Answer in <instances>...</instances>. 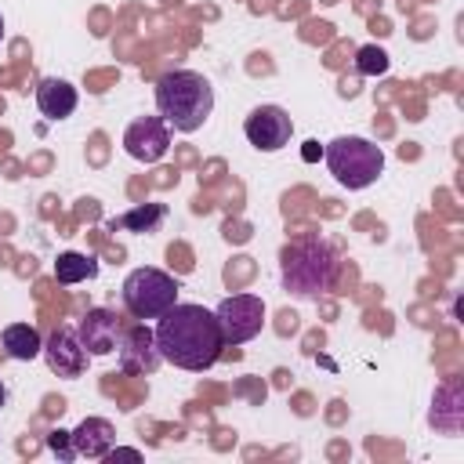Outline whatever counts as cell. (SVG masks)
<instances>
[{"mask_svg": "<svg viewBox=\"0 0 464 464\" xmlns=\"http://www.w3.org/2000/svg\"><path fill=\"white\" fill-rule=\"evenodd\" d=\"M319 152H323V149H319V141H308V145H304V160H308V163H312V160H319Z\"/></svg>", "mask_w": 464, "mask_h": 464, "instance_id": "cell-19", "label": "cell"}, {"mask_svg": "<svg viewBox=\"0 0 464 464\" xmlns=\"http://www.w3.org/2000/svg\"><path fill=\"white\" fill-rule=\"evenodd\" d=\"M0 344H4V352H7L11 359H22V362H29V359H36V355L44 352V341H40V334H36L29 323H11V326H4Z\"/></svg>", "mask_w": 464, "mask_h": 464, "instance_id": "cell-14", "label": "cell"}, {"mask_svg": "<svg viewBox=\"0 0 464 464\" xmlns=\"http://www.w3.org/2000/svg\"><path fill=\"white\" fill-rule=\"evenodd\" d=\"M44 359H47L51 373H58V377H80L83 366H87V348L80 344L76 330L62 326V330H54L44 341Z\"/></svg>", "mask_w": 464, "mask_h": 464, "instance_id": "cell-11", "label": "cell"}, {"mask_svg": "<svg viewBox=\"0 0 464 464\" xmlns=\"http://www.w3.org/2000/svg\"><path fill=\"white\" fill-rule=\"evenodd\" d=\"M47 446H51V453H58L62 460H72V457H76V453H72V442H69V431H62V428L47 435Z\"/></svg>", "mask_w": 464, "mask_h": 464, "instance_id": "cell-18", "label": "cell"}, {"mask_svg": "<svg viewBox=\"0 0 464 464\" xmlns=\"http://www.w3.org/2000/svg\"><path fill=\"white\" fill-rule=\"evenodd\" d=\"M214 315H218L225 344H243V341L261 334V326H265V301L257 294H232V297H225L218 304Z\"/></svg>", "mask_w": 464, "mask_h": 464, "instance_id": "cell-6", "label": "cell"}, {"mask_svg": "<svg viewBox=\"0 0 464 464\" xmlns=\"http://www.w3.org/2000/svg\"><path fill=\"white\" fill-rule=\"evenodd\" d=\"M323 156H326L330 174H334L337 185H344V188H366V185H373V181L381 178V170H384V152H381V145H373L370 138H359V134H341V138H334V141L323 149Z\"/></svg>", "mask_w": 464, "mask_h": 464, "instance_id": "cell-4", "label": "cell"}, {"mask_svg": "<svg viewBox=\"0 0 464 464\" xmlns=\"http://www.w3.org/2000/svg\"><path fill=\"white\" fill-rule=\"evenodd\" d=\"M123 149L127 156H134L138 163H156L167 156L170 149V130L163 123V116H141L123 130Z\"/></svg>", "mask_w": 464, "mask_h": 464, "instance_id": "cell-8", "label": "cell"}, {"mask_svg": "<svg viewBox=\"0 0 464 464\" xmlns=\"http://www.w3.org/2000/svg\"><path fill=\"white\" fill-rule=\"evenodd\" d=\"M98 276V261L91 254H80V250H65L58 254L54 261V279L72 286V283H83V279H94Z\"/></svg>", "mask_w": 464, "mask_h": 464, "instance_id": "cell-15", "label": "cell"}, {"mask_svg": "<svg viewBox=\"0 0 464 464\" xmlns=\"http://www.w3.org/2000/svg\"><path fill=\"white\" fill-rule=\"evenodd\" d=\"M76 102H80L76 87H72L69 80H62V76H44V80L36 83V105H40V112H44L47 120H65V116H72V112H76Z\"/></svg>", "mask_w": 464, "mask_h": 464, "instance_id": "cell-13", "label": "cell"}, {"mask_svg": "<svg viewBox=\"0 0 464 464\" xmlns=\"http://www.w3.org/2000/svg\"><path fill=\"white\" fill-rule=\"evenodd\" d=\"M116 352H120V370H123V373H138V377H145V373H152V370L160 366L156 334H152L145 323L127 326V330L120 334Z\"/></svg>", "mask_w": 464, "mask_h": 464, "instance_id": "cell-9", "label": "cell"}, {"mask_svg": "<svg viewBox=\"0 0 464 464\" xmlns=\"http://www.w3.org/2000/svg\"><path fill=\"white\" fill-rule=\"evenodd\" d=\"M156 348L160 359H167L178 370L203 373L221 359L225 337L218 326V315L203 304H174L156 323Z\"/></svg>", "mask_w": 464, "mask_h": 464, "instance_id": "cell-1", "label": "cell"}, {"mask_svg": "<svg viewBox=\"0 0 464 464\" xmlns=\"http://www.w3.org/2000/svg\"><path fill=\"white\" fill-rule=\"evenodd\" d=\"M105 457H127V460H138L141 453H138V450H109Z\"/></svg>", "mask_w": 464, "mask_h": 464, "instance_id": "cell-20", "label": "cell"}, {"mask_svg": "<svg viewBox=\"0 0 464 464\" xmlns=\"http://www.w3.org/2000/svg\"><path fill=\"white\" fill-rule=\"evenodd\" d=\"M243 134H246V141H250L254 149H261V152H279V149L290 141V134H294V120H290L286 109H279V105H257V109H250V116L243 120Z\"/></svg>", "mask_w": 464, "mask_h": 464, "instance_id": "cell-7", "label": "cell"}, {"mask_svg": "<svg viewBox=\"0 0 464 464\" xmlns=\"http://www.w3.org/2000/svg\"><path fill=\"white\" fill-rule=\"evenodd\" d=\"M7 402V388H4V381H0V406Z\"/></svg>", "mask_w": 464, "mask_h": 464, "instance_id": "cell-21", "label": "cell"}, {"mask_svg": "<svg viewBox=\"0 0 464 464\" xmlns=\"http://www.w3.org/2000/svg\"><path fill=\"white\" fill-rule=\"evenodd\" d=\"M163 218H167V207L163 203H141V207H134V210H127L116 225L120 228H127V232H156L160 225H163Z\"/></svg>", "mask_w": 464, "mask_h": 464, "instance_id": "cell-16", "label": "cell"}, {"mask_svg": "<svg viewBox=\"0 0 464 464\" xmlns=\"http://www.w3.org/2000/svg\"><path fill=\"white\" fill-rule=\"evenodd\" d=\"M69 442H72V453L76 457H87V460H98L112 450L116 442V428L105 420V417H83L72 431H69Z\"/></svg>", "mask_w": 464, "mask_h": 464, "instance_id": "cell-12", "label": "cell"}, {"mask_svg": "<svg viewBox=\"0 0 464 464\" xmlns=\"http://www.w3.org/2000/svg\"><path fill=\"white\" fill-rule=\"evenodd\" d=\"M337 257L323 239H297L286 243L279 254V279L297 297H319L334 286Z\"/></svg>", "mask_w": 464, "mask_h": 464, "instance_id": "cell-3", "label": "cell"}, {"mask_svg": "<svg viewBox=\"0 0 464 464\" xmlns=\"http://www.w3.org/2000/svg\"><path fill=\"white\" fill-rule=\"evenodd\" d=\"M120 334H123V326H120L116 312H109V308H87V315L76 326V337L87 348V355H109V352H116Z\"/></svg>", "mask_w": 464, "mask_h": 464, "instance_id": "cell-10", "label": "cell"}, {"mask_svg": "<svg viewBox=\"0 0 464 464\" xmlns=\"http://www.w3.org/2000/svg\"><path fill=\"white\" fill-rule=\"evenodd\" d=\"M156 109H160L167 127H174L181 134H192L214 112V87L203 72L170 69L156 80Z\"/></svg>", "mask_w": 464, "mask_h": 464, "instance_id": "cell-2", "label": "cell"}, {"mask_svg": "<svg viewBox=\"0 0 464 464\" xmlns=\"http://www.w3.org/2000/svg\"><path fill=\"white\" fill-rule=\"evenodd\" d=\"M178 304V279L160 268H134L123 279V308L134 319H160L167 308Z\"/></svg>", "mask_w": 464, "mask_h": 464, "instance_id": "cell-5", "label": "cell"}, {"mask_svg": "<svg viewBox=\"0 0 464 464\" xmlns=\"http://www.w3.org/2000/svg\"><path fill=\"white\" fill-rule=\"evenodd\" d=\"M355 69H359L362 76H384V72H388V51L377 47V44L359 47V51H355Z\"/></svg>", "mask_w": 464, "mask_h": 464, "instance_id": "cell-17", "label": "cell"}, {"mask_svg": "<svg viewBox=\"0 0 464 464\" xmlns=\"http://www.w3.org/2000/svg\"><path fill=\"white\" fill-rule=\"evenodd\" d=\"M0 36H4V18H0Z\"/></svg>", "mask_w": 464, "mask_h": 464, "instance_id": "cell-22", "label": "cell"}]
</instances>
